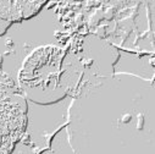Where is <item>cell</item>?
Segmentation results:
<instances>
[{"instance_id": "obj_1", "label": "cell", "mask_w": 155, "mask_h": 154, "mask_svg": "<svg viewBox=\"0 0 155 154\" xmlns=\"http://www.w3.org/2000/svg\"><path fill=\"white\" fill-rule=\"evenodd\" d=\"M65 52L56 47L35 49L18 75L20 89L38 104H51L62 99L70 88L72 79L64 65Z\"/></svg>"}, {"instance_id": "obj_3", "label": "cell", "mask_w": 155, "mask_h": 154, "mask_svg": "<svg viewBox=\"0 0 155 154\" xmlns=\"http://www.w3.org/2000/svg\"><path fill=\"white\" fill-rule=\"evenodd\" d=\"M47 2L48 0H0V21L16 22L29 18Z\"/></svg>"}, {"instance_id": "obj_2", "label": "cell", "mask_w": 155, "mask_h": 154, "mask_svg": "<svg viewBox=\"0 0 155 154\" xmlns=\"http://www.w3.org/2000/svg\"><path fill=\"white\" fill-rule=\"evenodd\" d=\"M27 105L21 89L0 71V154H10L26 127Z\"/></svg>"}]
</instances>
